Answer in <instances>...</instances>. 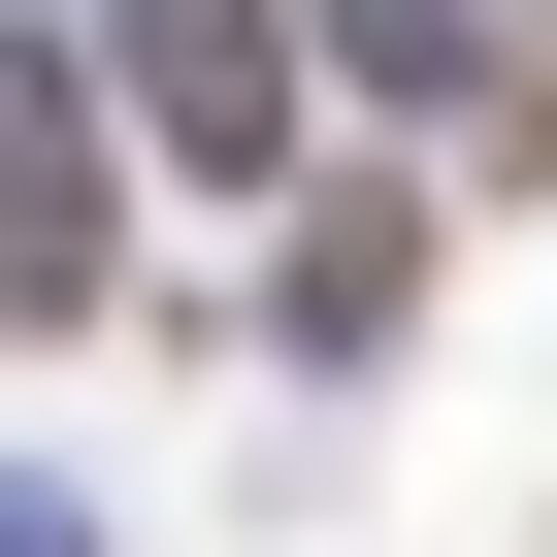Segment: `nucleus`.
Returning a JSON list of instances; mask_svg holds the SVG:
<instances>
[{"label":"nucleus","instance_id":"f03ea898","mask_svg":"<svg viewBox=\"0 0 557 557\" xmlns=\"http://www.w3.org/2000/svg\"><path fill=\"white\" fill-rule=\"evenodd\" d=\"M99 99H132L197 197H262V132H296V34H262V0H99Z\"/></svg>","mask_w":557,"mask_h":557},{"label":"nucleus","instance_id":"f257e3e1","mask_svg":"<svg viewBox=\"0 0 557 557\" xmlns=\"http://www.w3.org/2000/svg\"><path fill=\"white\" fill-rule=\"evenodd\" d=\"M132 296V197H99V66L0 34V329H99Z\"/></svg>","mask_w":557,"mask_h":557}]
</instances>
